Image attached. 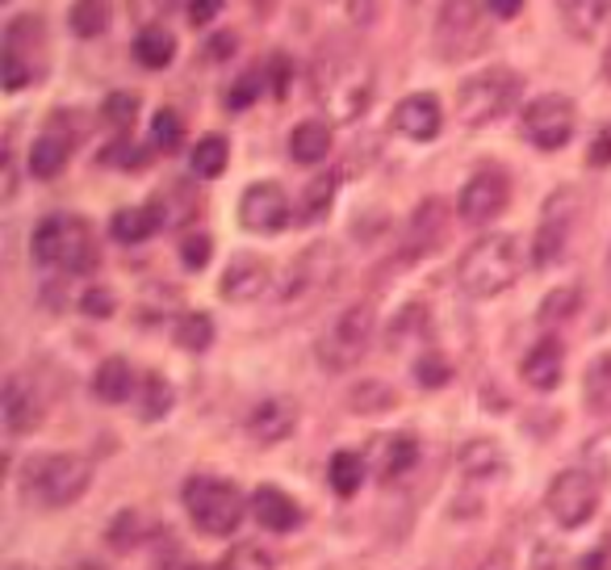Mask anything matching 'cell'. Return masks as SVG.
Segmentation results:
<instances>
[{
    "mask_svg": "<svg viewBox=\"0 0 611 570\" xmlns=\"http://www.w3.org/2000/svg\"><path fill=\"white\" fill-rule=\"evenodd\" d=\"M415 462H419L415 436H377L369 445V470L381 483H394L402 474H411Z\"/></svg>",
    "mask_w": 611,
    "mask_h": 570,
    "instance_id": "obj_19",
    "label": "cell"
},
{
    "mask_svg": "<svg viewBox=\"0 0 611 570\" xmlns=\"http://www.w3.org/2000/svg\"><path fill=\"white\" fill-rule=\"evenodd\" d=\"M260 88H265V76H260V72H243L240 81L227 88V109H247L260 97Z\"/></svg>",
    "mask_w": 611,
    "mask_h": 570,
    "instance_id": "obj_44",
    "label": "cell"
},
{
    "mask_svg": "<svg viewBox=\"0 0 611 570\" xmlns=\"http://www.w3.org/2000/svg\"><path fill=\"white\" fill-rule=\"evenodd\" d=\"M134 408H138L143 420H160V415H168V411H172V386L163 378H156V374H147V378L138 381V390H134Z\"/></svg>",
    "mask_w": 611,
    "mask_h": 570,
    "instance_id": "obj_33",
    "label": "cell"
},
{
    "mask_svg": "<svg viewBox=\"0 0 611 570\" xmlns=\"http://www.w3.org/2000/svg\"><path fill=\"white\" fill-rule=\"evenodd\" d=\"M372 306L365 302H356V306H347L344 315H335V324L327 327L319 336V361L327 374H344V369H356L365 353H369L372 344Z\"/></svg>",
    "mask_w": 611,
    "mask_h": 570,
    "instance_id": "obj_7",
    "label": "cell"
},
{
    "mask_svg": "<svg viewBox=\"0 0 611 570\" xmlns=\"http://www.w3.org/2000/svg\"><path fill=\"white\" fill-rule=\"evenodd\" d=\"M335 190H340V172H319L302 197H297V206H293V218L302 222V227H310V222H322L327 210L335 206Z\"/></svg>",
    "mask_w": 611,
    "mask_h": 570,
    "instance_id": "obj_26",
    "label": "cell"
},
{
    "mask_svg": "<svg viewBox=\"0 0 611 570\" xmlns=\"http://www.w3.org/2000/svg\"><path fill=\"white\" fill-rule=\"evenodd\" d=\"M227 160H231V147H227V138L222 135H206L197 147H193V172L206 177V181L222 177V172H227Z\"/></svg>",
    "mask_w": 611,
    "mask_h": 570,
    "instance_id": "obj_34",
    "label": "cell"
},
{
    "mask_svg": "<svg viewBox=\"0 0 611 570\" xmlns=\"http://www.w3.org/2000/svg\"><path fill=\"white\" fill-rule=\"evenodd\" d=\"M29 252L42 269L63 272H93L97 269V240L93 227L76 215H51L34 227Z\"/></svg>",
    "mask_w": 611,
    "mask_h": 570,
    "instance_id": "obj_3",
    "label": "cell"
},
{
    "mask_svg": "<svg viewBox=\"0 0 611 570\" xmlns=\"http://www.w3.org/2000/svg\"><path fill=\"white\" fill-rule=\"evenodd\" d=\"M574 311H578V290H558V294H549L545 311H540V319H545V324H558V319L574 315Z\"/></svg>",
    "mask_w": 611,
    "mask_h": 570,
    "instance_id": "obj_46",
    "label": "cell"
},
{
    "mask_svg": "<svg viewBox=\"0 0 611 570\" xmlns=\"http://www.w3.org/2000/svg\"><path fill=\"white\" fill-rule=\"evenodd\" d=\"M608 272H611V252H608Z\"/></svg>",
    "mask_w": 611,
    "mask_h": 570,
    "instance_id": "obj_56",
    "label": "cell"
},
{
    "mask_svg": "<svg viewBox=\"0 0 611 570\" xmlns=\"http://www.w3.org/2000/svg\"><path fill=\"white\" fill-rule=\"evenodd\" d=\"M486 9H490L494 17H520L524 0H486Z\"/></svg>",
    "mask_w": 611,
    "mask_h": 570,
    "instance_id": "obj_51",
    "label": "cell"
},
{
    "mask_svg": "<svg viewBox=\"0 0 611 570\" xmlns=\"http://www.w3.org/2000/svg\"><path fill=\"white\" fill-rule=\"evenodd\" d=\"M506 197H511V185L499 168H481L474 172L465 185H461V197H456V210L469 227H486L503 215Z\"/></svg>",
    "mask_w": 611,
    "mask_h": 570,
    "instance_id": "obj_12",
    "label": "cell"
},
{
    "mask_svg": "<svg viewBox=\"0 0 611 570\" xmlns=\"http://www.w3.org/2000/svg\"><path fill=\"white\" fill-rule=\"evenodd\" d=\"M583 395H586V408L595 411V415H611V353L595 356L586 365Z\"/></svg>",
    "mask_w": 611,
    "mask_h": 570,
    "instance_id": "obj_32",
    "label": "cell"
},
{
    "mask_svg": "<svg viewBox=\"0 0 611 570\" xmlns=\"http://www.w3.org/2000/svg\"><path fill=\"white\" fill-rule=\"evenodd\" d=\"M17 193V172H13V151L4 147V197H13Z\"/></svg>",
    "mask_w": 611,
    "mask_h": 570,
    "instance_id": "obj_52",
    "label": "cell"
},
{
    "mask_svg": "<svg viewBox=\"0 0 611 570\" xmlns=\"http://www.w3.org/2000/svg\"><path fill=\"white\" fill-rule=\"evenodd\" d=\"M481 570H506V562H503V558H490V562H486Z\"/></svg>",
    "mask_w": 611,
    "mask_h": 570,
    "instance_id": "obj_54",
    "label": "cell"
},
{
    "mask_svg": "<svg viewBox=\"0 0 611 570\" xmlns=\"http://www.w3.org/2000/svg\"><path fill=\"white\" fill-rule=\"evenodd\" d=\"M411 4H419V0H411Z\"/></svg>",
    "mask_w": 611,
    "mask_h": 570,
    "instance_id": "obj_57",
    "label": "cell"
},
{
    "mask_svg": "<svg viewBox=\"0 0 611 570\" xmlns=\"http://www.w3.org/2000/svg\"><path fill=\"white\" fill-rule=\"evenodd\" d=\"M252 517L260 520L265 529H272V533H290V529L302 524L297 504H293L285 490H277V487H260L256 495H252Z\"/></svg>",
    "mask_w": 611,
    "mask_h": 570,
    "instance_id": "obj_22",
    "label": "cell"
},
{
    "mask_svg": "<svg viewBox=\"0 0 611 570\" xmlns=\"http://www.w3.org/2000/svg\"><path fill=\"white\" fill-rule=\"evenodd\" d=\"M151 138H156V147H160V151H176V147H181V138H185V122H181V113H176V109H160V113H156V122H151Z\"/></svg>",
    "mask_w": 611,
    "mask_h": 570,
    "instance_id": "obj_38",
    "label": "cell"
},
{
    "mask_svg": "<svg viewBox=\"0 0 611 570\" xmlns=\"http://www.w3.org/2000/svg\"><path fill=\"white\" fill-rule=\"evenodd\" d=\"M256 4H260V13H265V9H272V4H277V0H256Z\"/></svg>",
    "mask_w": 611,
    "mask_h": 570,
    "instance_id": "obj_55",
    "label": "cell"
},
{
    "mask_svg": "<svg viewBox=\"0 0 611 570\" xmlns=\"http://www.w3.org/2000/svg\"><path fill=\"white\" fill-rule=\"evenodd\" d=\"M583 462L586 470L595 474V478H603V483H611V428L599 436H590L583 449Z\"/></svg>",
    "mask_w": 611,
    "mask_h": 570,
    "instance_id": "obj_39",
    "label": "cell"
},
{
    "mask_svg": "<svg viewBox=\"0 0 611 570\" xmlns=\"http://www.w3.org/2000/svg\"><path fill=\"white\" fill-rule=\"evenodd\" d=\"M72 29H76V38H101L109 26V9L106 0H81L76 9H72Z\"/></svg>",
    "mask_w": 611,
    "mask_h": 570,
    "instance_id": "obj_36",
    "label": "cell"
},
{
    "mask_svg": "<svg viewBox=\"0 0 611 570\" xmlns=\"http://www.w3.org/2000/svg\"><path fill=\"white\" fill-rule=\"evenodd\" d=\"M172 54H176V43H172V34L160 26H147L138 38H134V59L147 68V72H160L172 63Z\"/></svg>",
    "mask_w": 611,
    "mask_h": 570,
    "instance_id": "obj_30",
    "label": "cell"
},
{
    "mask_svg": "<svg viewBox=\"0 0 611 570\" xmlns=\"http://www.w3.org/2000/svg\"><path fill=\"white\" fill-rule=\"evenodd\" d=\"M93 478V465L81 453H38L22 465V490L42 508H68L76 504Z\"/></svg>",
    "mask_w": 611,
    "mask_h": 570,
    "instance_id": "obj_4",
    "label": "cell"
},
{
    "mask_svg": "<svg viewBox=\"0 0 611 570\" xmlns=\"http://www.w3.org/2000/svg\"><path fill=\"white\" fill-rule=\"evenodd\" d=\"M160 227H163V215L156 202H151V206H126V210H118V215L109 218V235H113L118 244H143V240H151Z\"/></svg>",
    "mask_w": 611,
    "mask_h": 570,
    "instance_id": "obj_23",
    "label": "cell"
},
{
    "mask_svg": "<svg viewBox=\"0 0 611 570\" xmlns=\"http://www.w3.org/2000/svg\"><path fill=\"white\" fill-rule=\"evenodd\" d=\"M486 0H440V22H436V47L444 59H465L486 47Z\"/></svg>",
    "mask_w": 611,
    "mask_h": 570,
    "instance_id": "obj_8",
    "label": "cell"
},
{
    "mask_svg": "<svg viewBox=\"0 0 611 570\" xmlns=\"http://www.w3.org/2000/svg\"><path fill=\"white\" fill-rule=\"evenodd\" d=\"M331 151V131L322 122H302L290 135V156L297 163H322Z\"/></svg>",
    "mask_w": 611,
    "mask_h": 570,
    "instance_id": "obj_28",
    "label": "cell"
},
{
    "mask_svg": "<svg viewBox=\"0 0 611 570\" xmlns=\"http://www.w3.org/2000/svg\"><path fill=\"white\" fill-rule=\"evenodd\" d=\"M268 281H272L268 260L252 256V252H243V256H235V260L227 265V272H222V299L227 302H256L268 290Z\"/></svg>",
    "mask_w": 611,
    "mask_h": 570,
    "instance_id": "obj_16",
    "label": "cell"
},
{
    "mask_svg": "<svg viewBox=\"0 0 611 570\" xmlns=\"http://www.w3.org/2000/svg\"><path fill=\"white\" fill-rule=\"evenodd\" d=\"M101 113H106L109 126L126 131L134 118H138V97H131V93H109V101L101 106Z\"/></svg>",
    "mask_w": 611,
    "mask_h": 570,
    "instance_id": "obj_42",
    "label": "cell"
},
{
    "mask_svg": "<svg viewBox=\"0 0 611 570\" xmlns=\"http://www.w3.org/2000/svg\"><path fill=\"white\" fill-rule=\"evenodd\" d=\"M293 218L290 210V197L281 185H272V181H260V185H252V190L243 193L240 202V222L247 231H260V235H272V231H281L285 222Z\"/></svg>",
    "mask_w": 611,
    "mask_h": 570,
    "instance_id": "obj_13",
    "label": "cell"
},
{
    "mask_svg": "<svg viewBox=\"0 0 611 570\" xmlns=\"http://www.w3.org/2000/svg\"><path fill=\"white\" fill-rule=\"evenodd\" d=\"M188 9V22H193V26H210L213 17H218V13H222V9H227V0H185Z\"/></svg>",
    "mask_w": 611,
    "mask_h": 570,
    "instance_id": "obj_48",
    "label": "cell"
},
{
    "mask_svg": "<svg viewBox=\"0 0 611 570\" xmlns=\"http://www.w3.org/2000/svg\"><path fill=\"white\" fill-rule=\"evenodd\" d=\"M574 126H578V109L570 97H536L528 109H524V138L540 151H558L574 138Z\"/></svg>",
    "mask_w": 611,
    "mask_h": 570,
    "instance_id": "obj_10",
    "label": "cell"
},
{
    "mask_svg": "<svg viewBox=\"0 0 611 570\" xmlns=\"http://www.w3.org/2000/svg\"><path fill=\"white\" fill-rule=\"evenodd\" d=\"M561 369H565V353H561V344L553 336L536 340V349L524 356V381L536 386V390H553L561 381Z\"/></svg>",
    "mask_w": 611,
    "mask_h": 570,
    "instance_id": "obj_24",
    "label": "cell"
},
{
    "mask_svg": "<svg viewBox=\"0 0 611 570\" xmlns=\"http://www.w3.org/2000/svg\"><path fill=\"white\" fill-rule=\"evenodd\" d=\"M528 265L520 235H481L456 265V281L469 299H494L520 281V272Z\"/></svg>",
    "mask_w": 611,
    "mask_h": 570,
    "instance_id": "obj_2",
    "label": "cell"
},
{
    "mask_svg": "<svg viewBox=\"0 0 611 570\" xmlns=\"http://www.w3.org/2000/svg\"><path fill=\"white\" fill-rule=\"evenodd\" d=\"M561 17L574 38L599 43L603 29L611 26V0H561Z\"/></svg>",
    "mask_w": 611,
    "mask_h": 570,
    "instance_id": "obj_21",
    "label": "cell"
},
{
    "mask_svg": "<svg viewBox=\"0 0 611 570\" xmlns=\"http://www.w3.org/2000/svg\"><path fill=\"white\" fill-rule=\"evenodd\" d=\"M297 428V403L285 395H268L265 403H256L247 415V433L256 436L260 445H277Z\"/></svg>",
    "mask_w": 611,
    "mask_h": 570,
    "instance_id": "obj_18",
    "label": "cell"
},
{
    "mask_svg": "<svg viewBox=\"0 0 611 570\" xmlns=\"http://www.w3.org/2000/svg\"><path fill=\"white\" fill-rule=\"evenodd\" d=\"M424 336H427V311L424 306H406L399 319L390 324V349H406V344H415Z\"/></svg>",
    "mask_w": 611,
    "mask_h": 570,
    "instance_id": "obj_37",
    "label": "cell"
},
{
    "mask_svg": "<svg viewBox=\"0 0 611 570\" xmlns=\"http://www.w3.org/2000/svg\"><path fill=\"white\" fill-rule=\"evenodd\" d=\"M68 156H72V138L47 131L42 138H34V147H29V172H34L38 181H51V177L63 172Z\"/></svg>",
    "mask_w": 611,
    "mask_h": 570,
    "instance_id": "obj_27",
    "label": "cell"
},
{
    "mask_svg": "<svg viewBox=\"0 0 611 570\" xmlns=\"http://www.w3.org/2000/svg\"><path fill=\"white\" fill-rule=\"evenodd\" d=\"M444 235H449V206L440 197H427V202L415 206V215L406 218V227H402L399 260L402 265L424 260V256H431L436 247L444 244Z\"/></svg>",
    "mask_w": 611,
    "mask_h": 570,
    "instance_id": "obj_11",
    "label": "cell"
},
{
    "mask_svg": "<svg viewBox=\"0 0 611 570\" xmlns=\"http://www.w3.org/2000/svg\"><path fill=\"white\" fill-rule=\"evenodd\" d=\"M386 408H394V395L381 381H361L352 390V411H386Z\"/></svg>",
    "mask_w": 611,
    "mask_h": 570,
    "instance_id": "obj_41",
    "label": "cell"
},
{
    "mask_svg": "<svg viewBox=\"0 0 611 570\" xmlns=\"http://www.w3.org/2000/svg\"><path fill=\"white\" fill-rule=\"evenodd\" d=\"M106 160L122 163V168H143V163H147V151H138V147H131V143H122V147L106 151Z\"/></svg>",
    "mask_w": 611,
    "mask_h": 570,
    "instance_id": "obj_49",
    "label": "cell"
},
{
    "mask_svg": "<svg viewBox=\"0 0 611 570\" xmlns=\"http://www.w3.org/2000/svg\"><path fill=\"white\" fill-rule=\"evenodd\" d=\"M213 256V240L206 231H188L185 240H181V260H185V269H206Z\"/></svg>",
    "mask_w": 611,
    "mask_h": 570,
    "instance_id": "obj_43",
    "label": "cell"
},
{
    "mask_svg": "<svg viewBox=\"0 0 611 570\" xmlns=\"http://www.w3.org/2000/svg\"><path fill=\"white\" fill-rule=\"evenodd\" d=\"M461 470L469 474V478H490V474H499L503 470V449L494 445V440H486V436H478V440H469V445H461Z\"/></svg>",
    "mask_w": 611,
    "mask_h": 570,
    "instance_id": "obj_29",
    "label": "cell"
},
{
    "mask_svg": "<svg viewBox=\"0 0 611 570\" xmlns=\"http://www.w3.org/2000/svg\"><path fill=\"white\" fill-rule=\"evenodd\" d=\"M590 163H611V131H599L595 147H590Z\"/></svg>",
    "mask_w": 611,
    "mask_h": 570,
    "instance_id": "obj_50",
    "label": "cell"
},
{
    "mask_svg": "<svg viewBox=\"0 0 611 570\" xmlns=\"http://www.w3.org/2000/svg\"><path fill=\"white\" fill-rule=\"evenodd\" d=\"M520 93H524V81L511 72V68H490V72H478L469 81H461L456 88V113L465 126H490L499 122L506 109L520 106Z\"/></svg>",
    "mask_w": 611,
    "mask_h": 570,
    "instance_id": "obj_5",
    "label": "cell"
},
{
    "mask_svg": "<svg viewBox=\"0 0 611 570\" xmlns=\"http://www.w3.org/2000/svg\"><path fill=\"white\" fill-rule=\"evenodd\" d=\"M545 504H549V512H553V520H558L561 529H578L599 508V478L586 465L583 470H561L558 478L549 483Z\"/></svg>",
    "mask_w": 611,
    "mask_h": 570,
    "instance_id": "obj_9",
    "label": "cell"
},
{
    "mask_svg": "<svg viewBox=\"0 0 611 570\" xmlns=\"http://www.w3.org/2000/svg\"><path fill=\"white\" fill-rule=\"evenodd\" d=\"M218 570H272V558H268L260 545L243 542V545H235L222 562H218Z\"/></svg>",
    "mask_w": 611,
    "mask_h": 570,
    "instance_id": "obj_40",
    "label": "cell"
},
{
    "mask_svg": "<svg viewBox=\"0 0 611 570\" xmlns=\"http://www.w3.org/2000/svg\"><path fill=\"white\" fill-rule=\"evenodd\" d=\"M340 269V256L331 252L327 244H315L310 252H302L297 260H293L290 277H285V286H281V299H302V294H310V290H319L327 286L331 277Z\"/></svg>",
    "mask_w": 611,
    "mask_h": 570,
    "instance_id": "obj_15",
    "label": "cell"
},
{
    "mask_svg": "<svg viewBox=\"0 0 611 570\" xmlns=\"http://www.w3.org/2000/svg\"><path fill=\"white\" fill-rule=\"evenodd\" d=\"M176 344L188 349V353H201V349H210L213 344V319L210 315H201V311H188L176 319Z\"/></svg>",
    "mask_w": 611,
    "mask_h": 570,
    "instance_id": "obj_35",
    "label": "cell"
},
{
    "mask_svg": "<svg viewBox=\"0 0 611 570\" xmlns=\"http://www.w3.org/2000/svg\"><path fill=\"white\" fill-rule=\"evenodd\" d=\"M440 126H444V109H440V101L431 93H415V97H406L394 109V131H402L415 143H431L440 135Z\"/></svg>",
    "mask_w": 611,
    "mask_h": 570,
    "instance_id": "obj_17",
    "label": "cell"
},
{
    "mask_svg": "<svg viewBox=\"0 0 611 570\" xmlns=\"http://www.w3.org/2000/svg\"><path fill=\"white\" fill-rule=\"evenodd\" d=\"M81 311L88 319H109L113 315V294L109 290H88L81 299Z\"/></svg>",
    "mask_w": 611,
    "mask_h": 570,
    "instance_id": "obj_47",
    "label": "cell"
},
{
    "mask_svg": "<svg viewBox=\"0 0 611 570\" xmlns=\"http://www.w3.org/2000/svg\"><path fill=\"white\" fill-rule=\"evenodd\" d=\"M0 415H4V428L13 436H26L42 424V399L34 390V381L13 374L4 381V395H0Z\"/></svg>",
    "mask_w": 611,
    "mask_h": 570,
    "instance_id": "obj_14",
    "label": "cell"
},
{
    "mask_svg": "<svg viewBox=\"0 0 611 570\" xmlns=\"http://www.w3.org/2000/svg\"><path fill=\"white\" fill-rule=\"evenodd\" d=\"M134 390H138V381H134V369L122 361V356H109L97 365V374H93V395L101 399V403H126Z\"/></svg>",
    "mask_w": 611,
    "mask_h": 570,
    "instance_id": "obj_25",
    "label": "cell"
},
{
    "mask_svg": "<svg viewBox=\"0 0 611 570\" xmlns=\"http://www.w3.org/2000/svg\"><path fill=\"white\" fill-rule=\"evenodd\" d=\"M565 240H570V210H565V193H558L549 202V210L536 227V244H531V260L536 265H558V256L565 252Z\"/></svg>",
    "mask_w": 611,
    "mask_h": 570,
    "instance_id": "obj_20",
    "label": "cell"
},
{
    "mask_svg": "<svg viewBox=\"0 0 611 570\" xmlns=\"http://www.w3.org/2000/svg\"><path fill=\"white\" fill-rule=\"evenodd\" d=\"M365 474H369L365 458H356V453H347V449L331 453V462H327V483H331V490H335V495H344V499L361 490Z\"/></svg>",
    "mask_w": 611,
    "mask_h": 570,
    "instance_id": "obj_31",
    "label": "cell"
},
{
    "mask_svg": "<svg viewBox=\"0 0 611 570\" xmlns=\"http://www.w3.org/2000/svg\"><path fill=\"white\" fill-rule=\"evenodd\" d=\"M315 97L331 122H356L372 101V63L356 47H327L315 63Z\"/></svg>",
    "mask_w": 611,
    "mask_h": 570,
    "instance_id": "obj_1",
    "label": "cell"
},
{
    "mask_svg": "<svg viewBox=\"0 0 611 570\" xmlns=\"http://www.w3.org/2000/svg\"><path fill=\"white\" fill-rule=\"evenodd\" d=\"M235 51V34H213V54Z\"/></svg>",
    "mask_w": 611,
    "mask_h": 570,
    "instance_id": "obj_53",
    "label": "cell"
},
{
    "mask_svg": "<svg viewBox=\"0 0 611 570\" xmlns=\"http://www.w3.org/2000/svg\"><path fill=\"white\" fill-rule=\"evenodd\" d=\"M185 512L188 520L210 533V537H227L235 533L243 520V495L235 483H222V478H210V474H197L185 483Z\"/></svg>",
    "mask_w": 611,
    "mask_h": 570,
    "instance_id": "obj_6",
    "label": "cell"
},
{
    "mask_svg": "<svg viewBox=\"0 0 611 570\" xmlns=\"http://www.w3.org/2000/svg\"><path fill=\"white\" fill-rule=\"evenodd\" d=\"M415 378H419V386H444V381L452 378V369H449V361L444 356H419L415 361Z\"/></svg>",
    "mask_w": 611,
    "mask_h": 570,
    "instance_id": "obj_45",
    "label": "cell"
}]
</instances>
